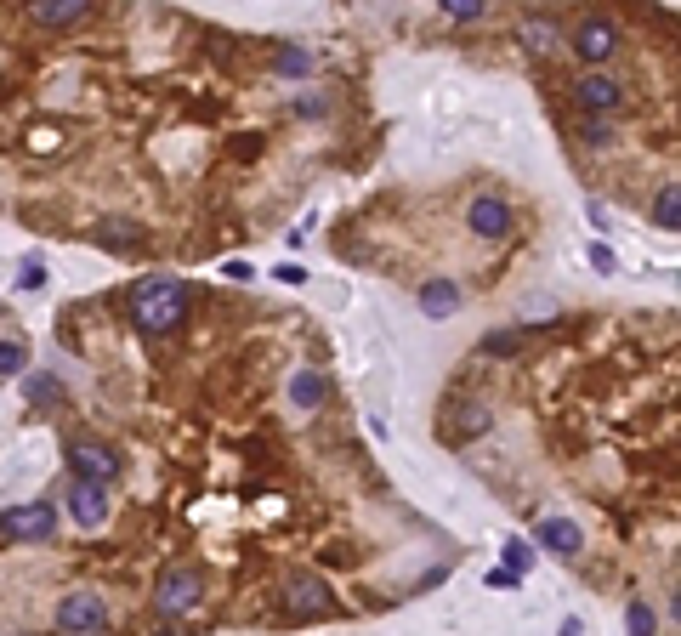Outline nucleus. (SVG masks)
I'll return each mask as SVG.
<instances>
[{
    "label": "nucleus",
    "instance_id": "obj_29",
    "mask_svg": "<svg viewBox=\"0 0 681 636\" xmlns=\"http://www.w3.org/2000/svg\"><path fill=\"white\" fill-rule=\"evenodd\" d=\"M0 534H6V512H0Z\"/></svg>",
    "mask_w": 681,
    "mask_h": 636
},
{
    "label": "nucleus",
    "instance_id": "obj_9",
    "mask_svg": "<svg viewBox=\"0 0 681 636\" xmlns=\"http://www.w3.org/2000/svg\"><path fill=\"white\" fill-rule=\"evenodd\" d=\"M86 18H91L86 0H35V6H29V23H35V29H52V35L80 29Z\"/></svg>",
    "mask_w": 681,
    "mask_h": 636
},
{
    "label": "nucleus",
    "instance_id": "obj_26",
    "mask_svg": "<svg viewBox=\"0 0 681 636\" xmlns=\"http://www.w3.org/2000/svg\"><path fill=\"white\" fill-rule=\"evenodd\" d=\"M517 341H523V330H506V336H489V341H483V353H511Z\"/></svg>",
    "mask_w": 681,
    "mask_h": 636
},
{
    "label": "nucleus",
    "instance_id": "obj_5",
    "mask_svg": "<svg viewBox=\"0 0 681 636\" xmlns=\"http://www.w3.org/2000/svg\"><path fill=\"white\" fill-rule=\"evenodd\" d=\"M103 625H108L103 591H69V597H57V631L86 636V631H103Z\"/></svg>",
    "mask_w": 681,
    "mask_h": 636
},
{
    "label": "nucleus",
    "instance_id": "obj_3",
    "mask_svg": "<svg viewBox=\"0 0 681 636\" xmlns=\"http://www.w3.org/2000/svg\"><path fill=\"white\" fill-rule=\"evenodd\" d=\"M69 472H74V483H97V489H108V483L120 477V455H114V443L69 438Z\"/></svg>",
    "mask_w": 681,
    "mask_h": 636
},
{
    "label": "nucleus",
    "instance_id": "obj_27",
    "mask_svg": "<svg viewBox=\"0 0 681 636\" xmlns=\"http://www.w3.org/2000/svg\"><path fill=\"white\" fill-rule=\"evenodd\" d=\"M279 69H284V74H307V69H313V57H307V52H284Z\"/></svg>",
    "mask_w": 681,
    "mask_h": 636
},
{
    "label": "nucleus",
    "instance_id": "obj_10",
    "mask_svg": "<svg viewBox=\"0 0 681 636\" xmlns=\"http://www.w3.org/2000/svg\"><path fill=\"white\" fill-rule=\"evenodd\" d=\"M69 512L80 529H103L108 523V489L97 483H69Z\"/></svg>",
    "mask_w": 681,
    "mask_h": 636
},
{
    "label": "nucleus",
    "instance_id": "obj_12",
    "mask_svg": "<svg viewBox=\"0 0 681 636\" xmlns=\"http://www.w3.org/2000/svg\"><path fill=\"white\" fill-rule=\"evenodd\" d=\"M290 608H296V619L330 614V585L318 580V574H296V580H290Z\"/></svg>",
    "mask_w": 681,
    "mask_h": 636
},
{
    "label": "nucleus",
    "instance_id": "obj_11",
    "mask_svg": "<svg viewBox=\"0 0 681 636\" xmlns=\"http://www.w3.org/2000/svg\"><path fill=\"white\" fill-rule=\"evenodd\" d=\"M97 245L131 256V250L148 245V228H142V222H131V216H103V222H97Z\"/></svg>",
    "mask_w": 681,
    "mask_h": 636
},
{
    "label": "nucleus",
    "instance_id": "obj_18",
    "mask_svg": "<svg viewBox=\"0 0 681 636\" xmlns=\"http://www.w3.org/2000/svg\"><path fill=\"white\" fill-rule=\"evenodd\" d=\"M653 222H659V233L681 228V188H676V182H664V188H659V199H653Z\"/></svg>",
    "mask_w": 681,
    "mask_h": 636
},
{
    "label": "nucleus",
    "instance_id": "obj_1",
    "mask_svg": "<svg viewBox=\"0 0 681 636\" xmlns=\"http://www.w3.org/2000/svg\"><path fill=\"white\" fill-rule=\"evenodd\" d=\"M131 318H137L148 336H171L176 324H188V284L171 279V273L137 279L131 284Z\"/></svg>",
    "mask_w": 681,
    "mask_h": 636
},
{
    "label": "nucleus",
    "instance_id": "obj_7",
    "mask_svg": "<svg viewBox=\"0 0 681 636\" xmlns=\"http://www.w3.org/2000/svg\"><path fill=\"white\" fill-rule=\"evenodd\" d=\"M466 228H472L477 239H511V228H517V211H511L500 194H477L472 205H466Z\"/></svg>",
    "mask_w": 681,
    "mask_h": 636
},
{
    "label": "nucleus",
    "instance_id": "obj_20",
    "mask_svg": "<svg viewBox=\"0 0 681 636\" xmlns=\"http://www.w3.org/2000/svg\"><path fill=\"white\" fill-rule=\"evenodd\" d=\"M528 568H534V546H528V540H517V534H511V540H506V574H517V580H523Z\"/></svg>",
    "mask_w": 681,
    "mask_h": 636
},
{
    "label": "nucleus",
    "instance_id": "obj_15",
    "mask_svg": "<svg viewBox=\"0 0 681 636\" xmlns=\"http://www.w3.org/2000/svg\"><path fill=\"white\" fill-rule=\"evenodd\" d=\"M540 546L551 551V557H579L585 540H579V529L568 523V517H545V523H540Z\"/></svg>",
    "mask_w": 681,
    "mask_h": 636
},
{
    "label": "nucleus",
    "instance_id": "obj_28",
    "mask_svg": "<svg viewBox=\"0 0 681 636\" xmlns=\"http://www.w3.org/2000/svg\"><path fill=\"white\" fill-rule=\"evenodd\" d=\"M591 267H596V273H613V250L608 245H591Z\"/></svg>",
    "mask_w": 681,
    "mask_h": 636
},
{
    "label": "nucleus",
    "instance_id": "obj_17",
    "mask_svg": "<svg viewBox=\"0 0 681 636\" xmlns=\"http://www.w3.org/2000/svg\"><path fill=\"white\" fill-rule=\"evenodd\" d=\"M324 392H330V381H324L318 370H296V381H290L296 409H318V404H324Z\"/></svg>",
    "mask_w": 681,
    "mask_h": 636
},
{
    "label": "nucleus",
    "instance_id": "obj_8",
    "mask_svg": "<svg viewBox=\"0 0 681 636\" xmlns=\"http://www.w3.org/2000/svg\"><path fill=\"white\" fill-rule=\"evenodd\" d=\"M6 534H12V540H29V546L52 540L57 534V506H46V500H35V506H12V512H6Z\"/></svg>",
    "mask_w": 681,
    "mask_h": 636
},
{
    "label": "nucleus",
    "instance_id": "obj_14",
    "mask_svg": "<svg viewBox=\"0 0 681 636\" xmlns=\"http://www.w3.org/2000/svg\"><path fill=\"white\" fill-rule=\"evenodd\" d=\"M517 40H523L534 57H557L562 52V29L551 18H523L517 23Z\"/></svg>",
    "mask_w": 681,
    "mask_h": 636
},
{
    "label": "nucleus",
    "instance_id": "obj_25",
    "mask_svg": "<svg viewBox=\"0 0 681 636\" xmlns=\"http://www.w3.org/2000/svg\"><path fill=\"white\" fill-rule=\"evenodd\" d=\"M585 142H591V148H613V125L591 120V125H585Z\"/></svg>",
    "mask_w": 681,
    "mask_h": 636
},
{
    "label": "nucleus",
    "instance_id": "obj_19",
    "mask_svg": "<svg viewBox=\"0 0 681 636\" xmlns=\"http://www.w3.org/2000/svg\"><path fill=\"white\" fill-rule=\"evenodd\" d=\"M625 625H630V636H659V614L647 608V597H630V608H625Z\"/></svg>",
    "mask_w": 681,
    "mask_h": 636
},
{
    "label": "nucleus",
    "instance_id": "obj_4",
    "mask_svg": "<svg viewBox=\"0 0 681 636\" xmlns=\"http://www.w3.org/2000/svg\"><path fill=\"white\" fill-rule=\"evenodd\" d=\"M154 602H159V614H193L205 602V574L199 568H165L154 585Z\"/></svg>",
    "mask_w": 681,
    "mask_h": 636
},
{
    "label": "nucleus",
    "instance_id": "obj_16",
    "mask_svg": "<svg viewBox=\"0 0 681 636\" xmlns=\"http://www.w3.org/2000/svg\"><path fill=\"white\" fill-rule=\"evenodd\" d=\"M454 307H460V284H454V279L420 284V313H426V318H449Z\"/></svg>",
    "mask_w": 681,
    "mask_h": 636
},
{
    "label": "nucleus",
    "instance_id": "obj_2",
    "mask_svg": "<svg viewBox=\"0 0 681 636\" xmlns=\"http://www.w3.org/2000/svg\"><path fill=\"white\" fill-rule=\"evenodd\" d=\"M568 52L585 63V74H591V69H608L613 52H619V23H613V18H579L574 40H568Z\"/></svg>",
    "mask_w": 681,
    "mask_h": 636
},
{
    "label": "nucleus",
    "instance_id": "obj_24",
    "mask_svg": "<svg viewBox=\"0 0 681 636\" xmlns=\"http://www.w3.org/2000/svg\"><path fill=\"white\" fill-rule=\"evenodd\" d=\"M18 284H23V290H40V284H46V262H40V256H29V262H23V273H18Z\"/></svg>",
    "mask_w": 681,
    "mask_h": 636
},
{
    "label": "nucleus",
    "instance_id": "obj_21",
    "mask_svg": "<svg viewBox=\"0 0 681 636\" xmlns=\"http://www.w3.org/2000/svg\"><path fill=\"white\" fill-rule=\"evenodd\" d=\"M443 12H449L454 23H483V18H489L483 0H443Z\"/></svg>",
    "mask_w": 681,
    "mask_h": 636
},
{
    "label": "nucleus",
    "instance_id": "obj_23",
    "mask_svg": "<svg viewBox=\"0 0 681 636\" xmlns=\"http://www.w3.org/2000/svg\"><path fill=\"white\" fill-rule=\"evenodd\" d=\"M23 392H29V398H35V404H52V398H63V392H57V381H52V375H29V381H23Z\"/></svg>",
    "mask_w": 681,
    "mask_h": 636
},
{
    "label": "nucleus",
    "instance_id": "obj_13",
    "mask_svg": "<svg viewBox=\"0 0 681 636\" xmlns=\"http://www.w3.org/2000/svg\"><path fill=\"white\" fill-rule=\"evenodd\" d=\"M449 415H454V421L443 426V438H449V443H460V438H477V432H489V426H494L489 404H449Z\"/></svg>",
    "mask_w": 681,
    "mask_h": 636
},
{
    "label": "nucleus",
    "instance_id": "obj_6",
    "mask_svg": "<svg viewBox=\"0 0 681 636\" xmlns=\"http://www.w3.org/2000/svg\"><path fill=\"white\" fill-rule=\"evenodd\" d=\"M574 103L585 108V114H613V108L625 103V80L608 69H591L574 80Z\"/></svg>",
    "mask_w": 681,
    "mask_h": 636
},
{
    "label": "nucleus",
    "instance_id": "obj_22",
    "mask_svg": "<svg viewBox=\"0 0 681 636\" xmlns=\"http://www.w3.org/2000/svg\"><path fill=\"white\" fill-rule=\"evenodd\" d=\"M29 364V347L23 341H0V375H18Z\"/></svg>",
    "mask_w": 681,
    "mask_h": 636
}]
</instances>
